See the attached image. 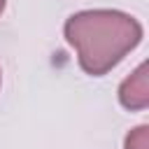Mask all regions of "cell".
Here are the masks:
<instances>
[{
	"label": "cell",
	"instance_id": "1",
	"mask_svg": "<svg viewBox=\"0 0 149 149\" xmlns=\"http://www.w3.org/2000/svg\"><path fill=\"white\" fill-rule=\"evenodd\" d=\"M68 44L77 51L79 68L91 77L107 74L142 40V26L119 9H84L63 26Z\"/></svg>",
	"mask_w": 149,
	"mask_h": 149
},
{
	"label": "cell",
	"instance_id": "2",
	"mask_svg": "<svg viewBox=\"0 0 149 149\" xmlns=\"http://www.w3.org/2000/svg\"><path fill=\"white\" fill-rule=\"evenodd\" d=\"M149 68L147 63H140L119 86V102L130 109V112H140L149 107Z\"/></svg>",
	"mask_w": 149,
	"mask_h": 149
},
{
	"label": "cell",
	"instance_id": "3",
	"mask_svg": "<svg viewBox=\"0 0 149 149\" xmlns=\"http://www.w3.org/2000/svg\"><path fill=\"white\" fill-rule=\"evenodd\" d=\"M126 149H149V126H137L126 135Z\"/></svg>",
	"mask_w": 149,
	"mask_h": 149
},
{
	"label": "cell",
	"instance_id": "4",
	"mask_svg": "<svg viewBox=\"0 0 149 149\" xmlns=\"http://www.w3.org/2000/svg\"><path fill=\"white\" fill-rule=\"evenodd\" d=\"M2 9H5V0H0V14H2Z\"/></svg>",
	"mask_w": 149,
	"mask_h": 149
}]
</instances>
